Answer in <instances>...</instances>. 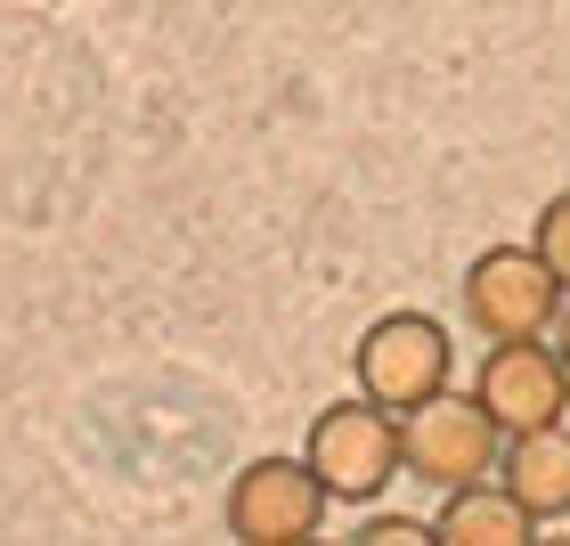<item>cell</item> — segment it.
<instances>
[{"mask_svg": "<svg viewBox=\"0 0 570 546\" xmlns=\"http://www.w3.org/2000/svg\"><path fill=\"white\" fill-rule=\"evenodd\" d=\"M302 457L318 465V481H326L334 506H375L383 489L407 474V425H400V408H383V400L358 392V400L318 408Z\"/></svg>", "mask_w": 570, "mask_h": 546, "instance_id": "obj_1", "label": "cell"}, {"mask_svg": "<svg viewBox=\"0 0 570 546\" xmlns=\"http://www.w3.org/2000/svg\"><path fill=\"white\" fill-rule=\"evenodd\" d=\"M570 302V285L554 277V262L538 245H489L473 270H464V319H473L481 343H530V334H554Z\"/></svg>", "mask_w": 570, "mask_h": 546, "instance_id": "obj_2", "label": "cell"}, {"mask_svg": "<svg viewBox=\"0 0 570 546\" xmlns=\"http://www.w3.org/2000/svg\"><path fill=\"white\" fill-rule=\"evenodd\" d=\"M358 392L383 400V408H424L432 392H449V376H456V343H449V326L424 319V310H383V319L358 334Z\"/></svg>", "mask_w": 570, "mask_h": 546, "instance_id": "obj_3", "label": "cell"}, {"mask_svg": "<svg viewBox=\"0 0 570 546\" xmlns=\"http://www.w3.org/2000/svg\"><path fill=\"white\" fill-rule=\"evenodd\" d=\"M400 425H407V474L432 481V489L489 481L498 457H505V425L481 408V392H432L424 408H407Z\"/></svg>", "mask_w": 570, "mask_h": 546, "instance_id": "obj_4", "label": "cell"}, {"mask_svg": "<svg viewBox=\"0 0 570 546\" xmlns=\"http://www.w3.org/2000/svg\"><path fill=\"white\" fill-rule=\"evenodd\" d=\"M326 481L309 457H253L237 481H228V538L245 546H294V538H318L326 523Z\"/></svg>", "mask_w": 570, "mask_h": 546, "instance_id": "obj_5", "label": "cell"}, {"mask_svg": "<svg viewBox=\"0 0 570 546\" xmlns=\"http://www.w3.org/2000/svg\"><path fill=\"white\" fill-rule=\"evenodd\" d=\"M473 392H481V408L498 416L505 432L570 425V359L547 343V334H530V343H489Z\"/></svg>", "mask_w": 570, "mask_h": 546, "instance_id": "obj_6", "label": "cell"}, {"mask_svg": "<svg viewBox=\"0 0 570 546\" xmlns=\"http://www.w3.org/2000/svg\"><path fill=\"white\" fill-rule=\"evenodd\" d=\"M498 481L522 498L538 523H570V425H538V432H505Z\"/></svg>", "mask_w": 570, "mask_h": 546, "instance_id": "obj_7", "label": "cell"}, {"mask_svg": "<svg viewBox=\"0 0 570 546\" xmlns=\"http://www.w3.org/2000/svg\"><path fill=\"white\" fill-rule=\"evenodd\" d=\"M432 530L449 538V546H522L538 538V514L513 498V489L489 474V481H464V489H440V514H432Z\"/></svg>", "mask_w": 570, "mask_h": 546, "instance_id": "obj_8", "label": "cell"}, {"mask_svg": "<svg viewBox=\"0 0 570 546\" xmlns=\"http://www.w3.org/2000/svg\"><path fill=\"white\" fill-rule=\"evenodd\" d=\"M538 253H547V262H554V277L570 285V188L547 204V213H538V237H530Z\"/></svg>", "mask_w": 570, "mask_h": 546, "instance_id": "obj_9", "label": "cell"}, {"mask_svg": "<svg viewBox=\"0 0 570 546\" xmlns=\"http://www.w3.org/2000/svg\"><path fill=\"white\" fill-rule=\"evenodd\" d=\"M367 546H424V538H440L432 523H416V514H367V530H358Z\"/></svg>", "mask_w": 570, "mask_h": 546, "instance_id": "obj_10", "label": "cell"}, {"mask_svg": "<svg viewBox=\"0 0 570 546\" xmlns=\"http://www.w3.org/2000/svg\"><path fill=\"white\" fill-rule=\"evenodd\" d=\"M554 351L570 359V302H562V319H554Z\"/></svg>", "mask_w": 570, "mask_h": 546, "instance_id": "obj_11", "label": "cell"}]
</instances>
